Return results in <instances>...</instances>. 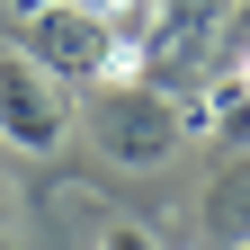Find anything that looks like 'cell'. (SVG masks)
Listing matches in <instances>:
<instances>
[{
    "label": "cell",
    "instance_id": "5b68a950",
    "mask_svg": "<svg viewBox=\"0 0 250 250\" xmlns=\"http://www.w3.org/2000/svg\"><path fill=\"white\" fill-rule=\"evenodd\" d=\"M224 18V0H152V27H143V62H188L197 36Z\"/></svg>",
    "mask_w": 250,
    "mask_h": 250
},
{
    "label": "cell",
    "instance_id": "7a4b0ae2",
    "mask_svg": "<svg viewBox=\"0 0 250 250\" xmlns=\"http://www.w3.org/2000/svg\"><path fill=\"white\" fill-rule=\"evenodd\" d=\"M18 27V54L36 62V72H54L62 89H89V81H116V72H143L134 45L116 36V27L89 9V0H45V9L9 18Z\"/></svg>",
    "mask_w": 250,
    "mask_h": 250
},
{
    "label": "cell",
    "instance_id": "30bf717a",
    "mask_svg": "<svg viewBox=\"0 0 250 250\" xmlns=\"http://www.w3.org/2000/svg\"><path fill=\"white\" fill-rule=\"evenodd\" d=\"M241 27H250V18H241ZM241 45H250V36H241Z\"/></svg>",
    "mask_w": 250,
    "mask_h": 250
},
{
    "label": "cell",
    "instance_id": "3957f363",
    "mask_svg": "<svg viewBox=\"0 0 250 250\" xmlns=\"http://www.w3.org/2000/svg\"><path fill=\"white\" fill-rule=\"evenodd\" d=\"M62 134H72L62 81L36 72L27 54H0V143L9 152H62Z\"/></svg>",
    "mask_w": 250,
    "mask_h": 250
},
{
    "label": "cell",
    "instance_id": "6da1fadb",
    "mask_svg": "<svg viewBox=\"0 0 250 250\" xmlns=\"http://www.w3.org/2000/svg\"><path fill=\"white\" fill-rule=\"evenodd\" d=\"M188 116L161 81L143 72H116V81H89V143H99L107 170H161L170 152L188 143Z\"/></svg>",
    "mask_w": 250,
    "mask_h": 250
},
{
    "label": "cell",
    "instance_id": "8992f818",
    "mask_svg": "<svg viewBox=\"0 0 250 250\" xmlns=\"http://www.w3.org/2000/svg\"><path fill=\"white\" fill-rule=\"evenodd\" d=\"M89 9H99V18L116 27V36L134 45V62H143V27H152V0H89Z\"/></svg>",
    "mask_w": 250,
    "mask_h": 250
},
{
    "label": "cell",
    "instance_id": "8fae6325",
    "mask_svg": "<svg viewBox=\"0 0 250 250\" xmlns=\"http://www.w3.org/2000/svg\"><path fill=\"white\" fill-rule=\"evenodd\" d=\"M241 250H250V241H241Z\"/></svg>",
    "mask_w": 250,
    "mask_h": 250
},
{
    "label": "cell",
    "instance_id": "52a82bcc",
    "mask_svg": "<svg viewBox=\"0 0 250 250\" xmlns=\"http://www.w3.org/2000/svg\"><path fill=\"white\" fill-rule=\"evenodd\" d=\"M99 250H161V241H152L143 224H107V232H99Z\"/></svg>",
    "mask_w": 250,
    "mask_h": 250
},
{
    "label": "cell",
    "instance_id": "277c9868",
    "mask_svg": "<svg viewBox=\"0 0 250 250\" xmlns=\"http://www.w3.org/2000/svg\"><path fill=\"white\" fill-rule=\"evenodd\" d=\"M197 224H206V241H224V250H241V241H250V143H241L232 161L206 179V197H197Z\"/></svg>",
    "mask_w": 250,
    "mask_h": 250
},
{
    "label": "cell",
    "instance_id": "ba28073f",
    "mask_svg": "<svg viewBox=\"0 0 250 250\" xmlns=\"http://www.w3.org/2000/svg\"><path fill=\"white\" fill-rule=\"evenodd\" d=\"M27 9H45V0H9V18H27Z\"/></svg>",
    "mask_w": 250,
    "mask_h": 250
},
{
    "label": "cell",
    "instance_id": "9c48e42d",
    "mask_svg": "<svg viewBox=\"0 0 250 250\" xmlns=\"http://www.w3.org/2000/svg\"><path fill=\"white\" fill-rule=\"evenodd\" d=\"M0 250H9V224H0Z\"/></svg>",
    "mask_w": 250,
    "mask_h": 250
}]
</instances>
